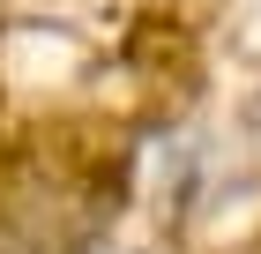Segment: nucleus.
Returning a JSON list of instances; mask_svg holds the SVG:
<instances>
[]
</instances>
